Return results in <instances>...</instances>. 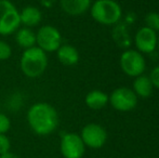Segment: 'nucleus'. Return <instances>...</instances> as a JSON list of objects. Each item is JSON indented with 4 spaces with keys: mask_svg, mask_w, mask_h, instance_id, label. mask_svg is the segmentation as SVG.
Listing matches in <instances>:
<instances>
[{
    "mask_svg": "<svg viewBox=\"0 0 159 158\" xmlns=\"http://www.w3.org/2000/svg\"><path fill=\"white\" fill-rule=\"evenodd\" d=\"M27 124L34 133L41 137L50 135L59 126V114L51 104L38 102L28 108Z\"/></svg>",
    "mask_w": 159,
    "mask_h": 158,
    "instance_id": "nucleus-1",
    "label": "nucleus"
},
{
    "mask_svg": "<svg viewBox=\"0 0 159 158\" xmlns=\"http://www.w3.org/2000/svg\"><path fill=\"white\" fill-rule=\"evenodd\" d=\"M21 70L28 78H38L48 67V55L37 46L26 49L20 60Z\"/></svg>",
    "mask_w": 159,
    "mask_h": 158,
    "instance_id": "nucleus-2",
    "label": "nucleus"
},
{
    "mask_svg": "<svg viewBox=\"0 0 159 158\" xmlns=\"http://www.w3.org/2000/svg\"><path fill=\"white\" fill-rule=\"evenodd\" d=\"M90 13L101 25H116L122 17V8L115 0H95L90 7Z\"/></svg>",
    "mask_w": 159,
    "mask_h": 158,
    "instance_id": "nucleus-3",
    "label": "nucleus"
},
{
    "mask_svg": "<svg viewBox=\"0 0 159 158\" xmlns=\"http://www.w3.org/2000/svg\"><path fill=\"white\" fill-rule=\"evenodd\" d=\"M21 27L20 11L10 0H0V35L15 34Z\"/></svg>",
    "mask_w": 159,
    "mask_h": 158,
    "instance_id": "nucleus-4",
    "label": "nucleus"
},
{
    "mask_svg": "<svg viewBox=\"0 0 159 158\" xmlns=\"http://www.w3.org/2000/svg\"><path fill=\"white\" fill-rule=\"evenodd\" d=\"M119 65L127 76L135 78L144 74V70L146 68V61L144 59V55L138 50L127 49L120 55Z\"/></svg>",
    "mask_w": 159,
    "mask_h": 158,
    "instance_id": "nucleus-5",
    "label": "nucleus"
},
{
    "mask_svg": "<svg viewBox=\"0 0 159 158\" xmlns=\"http://www.w3.org/2000/svg\"><path fill=\"white\" fill-rule=\"evenodd\" d=\"M36 46L47 54L57 52L62 46V35L60 30L50 24L42 25L36 33Z\"/></svg>",
    "mask_w": 159,
    "mask_h": 158,
    "instance_id": "nucleus-6",
    "label": "nucleus"
},
{
    "mask_svg": "<svg viewBox=\"0 0 159 158\" xmlns=\"http://www.w3.org/2000/svg\"><path fill=\"white\" fill-rule=\"evenodd\" d=\"M108 97V103L114 110L118 112H130L134 110L138 105L139 97H136L132 89L127 88V87H119L115 89Z\"/></svg>",
    "mask_w": 159,
    "mask_h": 158,
    "instance_id": "nucleus-7",
    "label": "nucleus"
},
{
    "mask_svg": "<svg viewBox=\"0 0 159 158\" xmlns=\"http://www.w3.org/2000/svg\"><path fill=\"white\" fill-rule=\"evenodd\" d=\"M79 135L86 147L88 146L93 150L103 147L107 141V131L104 127L94 122L86 124Z\"/></svg>",
    "mask_w": 159,
    "mask_h": 158,
    "instance_id": "nucleus-8",
    "label": "nucleus"
},
{
    "mask_svg": "<svg viewBox=\"0 0 159 158\" xmlns=\"http://www.w3.org/2000/svg\"><path fill=\"white\" fill-rule=\"evenodd\" d=\"M60 151L64 158H82L86 152V145L79 134L67 132L61 138Z\"/></svg>",
    "mask_w": 159,
    "mask_h": 158,
    "instance_id": "nucleus-9",
    "label": "nucleus"
},
{
    "mask_svg": "<svg viewBox=\"0 0 159 158\" xmlns=\"http://www.w3.org/2000/svg\"><path fill=\"white\" fill-rule=\"evenodd\" d=\"M157 42L158 34L146 26H142L141 28H139L134 36L135 48L142 54H149L154 52L157 48Z\"/></svg>",
    "mask_w": 159,
    "mask_h": 158,
    "instance_id": "nucleus-10",
    "label": "nucleus"
},
{
    "mask_svg": "<svg viewBox=\"0 0 159 158\" xmlns=\"http://www.w3.org/2000/svg\"><path fill=\"white\" fill-rule=\"evenodd\" d=\"M41 11L35 6L24 7L20 11V22H21V26L23 27L34 28L41 23Z\"/></svg>",
    "mask_w": 159,
    "mask_h": 158,
    "instance_id": "nucleus-11",
    "label": "nucleus"
},
{
    "mask_svg": "<svg viewBox=\"0 0 159 158\" xmlns=\"http://www.w3.org/2000/svg\"><path fill=\"white\" fill-rule=\"evenodd\" d=\"M61 9L66 14L78 16L90 10L91 0H59Z\"/></svg>",
    "mask_w": 159,
    "mask_h": 158,
    "instance_id": "nucleus-12",
    "label": "nucleus"
},
{
    "mask_svg": "<svg viewBox=\"0 0 159 158\" xmlns=\"http://www.w3.org/2000/svg\"><path fill=\"white\" fill-rule=\"evenodd\" d=\"M57 57L65 66H74L79 62L80 55L77 48L71 44H62L57 50Z\"/></svg>",
    "mask_w": 159,
    "mask_h": 158,
    "instance_id": "nucleus-13",
    "label": "nucleus"
},
{
    "mask_svg": "<svg viewBox=\"0 0 159 158\" xmlns=\"http://www.w3.org/2000/svg\"><path fill=\"white\" fill-rule=\"evenodd\" d=\"M109 97L106 92L101 90H92L87 93L84 97V103L90 110L98 111L104 108L108 104Z\"/></svg>",
    "mask_w": 159,
    "mask_h": 158,
    "instance_id": "nucleus-14",
    "label": "nucleus"
},
{
    "mask_svg": "<svg viewBox=\"0 0 159 158\" xmlns=\"http://www.w3.org/2000/svg\"><path fill=\"white\" fill-rule=\"evenodd\" d=\"M132 90L138 97L146 99V97H149L152 95L154 87L149 77L143 74L134 78L133 84H132Z\"/></svg>",
    "mask_w": 159,
    "mask_h": 158,
    "instance_id": "nucleus-15",
    "label": "nucleus"
},
{
    "mask_svg": "<svg viewBox=\"0 0 159 158\" xmlns=\"http://www.w3.org/2000/svg\"><path fill=\"white\" fill-rule=\"evenodd\" d=\"M15 41L24 50L36 46V33L33 28L20 27L15 32Z\"/></svg>",
    "mask_w": 159,
    "mask_h": 158,
    "instance_id": "nucleus-16",
    "label": "nucleus"
},
{
    "mask_svg": "<svg viewBox=\"0 0 159 158\" xmlns=\"http://www.w3.org/2000/svg\"><path fill=\"white\" fill-rule=\"evenodd\" d=\"M146 27L155 30L156 33L159 32V13L158 12H149L146 14L144 19Z\"/></svg>",
    "mask_w": 159,
    "mask_h": 158,
    "instance_id": "nucleus-17",
    "label": "nucleus"
},
{
    "mask_svg": "<svg viewBox=\"0 0 159 158\" xmlns=\"http://www.w3.org/2000/svg\"><path fill=\"white\" fill-rule=\"evenodd\" d=\"M12 55V48L8 42L0 40V61H7Z\"/></svg>",
    "mask_w": 159,
    "mask_h": 158,
    "instance_id": "nucleus-18",
    "label": "nucleus"
},
{
    "mask_svg": "<svg viewBox=\"0 0 159 158\" xmlns=\"http://www.w3.org/2000/svg\"><path fill=\"white\" fill-rule=\"evenodd\" d=\"M11 129V120L3 113H0V134H6Z\"/></svg>",
    "mask_w": 159,
    "mask_h": 158,
    "instance_id": "nucleus-19",
    "label": "nucleus"
},
{
    "mask_svg": "<svg viewBox=\"0 0 159 158\" xmlns=\"http://www.w3.org/2000/svg\"><path fill=\"white\" fill-rule=\"evenodd\" d=\"M11 141L7 134H0V155L11 152Z\"/></svg>",
    "mask_w": 159,
    "mask_h": 158,
    "instance_id": "nucleus-20",
    "label": "nucleus"
},
{
    "mask_svg": "<svg viewBox=\"0 0 159 158\" xmlns=\"http://www.w3.org/2000/svg\"><path fill=\"white\" fill-rule=\"evenodd\" d=\"M148 77H149V79H151L152 84H153L154 88L159 89V65L155 66V67L152 70Z\"/></svg>",
    "mask_w": 159,
    "mask_h": 158,
    "instance_id": "nucleus-21",
    "label": "nucleus"
},
{
    "mask_svg": "<svg viewBox=\"0 0 159 158\" xmlns=\"http://www.w3.org/2000/svg\"><path fill=\"white\" fill-rule=\"evenodd\" d=\"M57 1V0H39L40 4H41L43 8H47V9L52 8Z\"/></svg>",
    "mask_w": 159,
    "mask_h": 158,
    "instance_id": "nucleus-22",
    "label": "nucleus"
},
{
    "mask_svg": "<svg viewBox=\"0 0 159 158\" xmlns=\"http://www.w3.org/2000/svg\"><path fill=\"white\" fill-rule=\"evenodd\" d=\"M0 158H19V157H17V155H15L14 153L9 152V153H7V154L0 155Z\"/></svg>",
    "mask_w": 159,
    "mask_h": 158,
    "instance_id": "nucleus-23",
    "label": "nucleus"
},
{
    "mask_svg": "<svg viewBox=\"0 0 159 158\" xmlns=\"http://www.w3.org/2000/svg\"><path fill=\"white\" fill-rule=\"evenodd\" d=\"M157 48H158V50H159V35H158V42H157Z\"/></svg>",
    "mask_w": 159,
    "mask_h": 158,
    "instance_id": "nucleus-24",
    "label": "nucleus"
},
{
    "mask_svg": "<svg viewBox=\"0 0 159 158\" xmlns=\"http://www.w3.org/2000/svg\"><path fill=\"white\" fill-rule=\"evenodd\" d=\"M135 158H141V157H135Z\"/></svg>",
    "mask_w": 159,
    "mask_h": 158,
    "instance_id": "nucleus-25",
    "label": "nucleus"
},
{
    "mask_svg": "<svg viewBox=\"0 0 159 158\" xmlns=\"http://www.w3.org/2000/svg\"><path fill=\"white\" fill-rule=\"evenodd\" d=\"M158 158H159V157H158Z\"/></svg>",
    "mask_w": 159,
    "mask_h": 158,
    "instance_id": "nucleus-26",
    "label": "nucleus"
}]
</instances>
